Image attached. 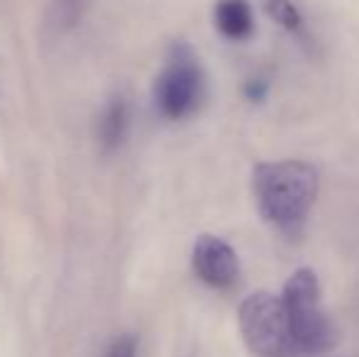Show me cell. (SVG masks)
I'll return each instance as SVG.
<instances>
[{
    "mask_svg": "<svg viewBox=\"0 0 359 357\" xmlns=\"http://www.w3.org/2000/svg\"><path fill=\"white\" fill-rule=\"evenodd\" d=\"M279 299L284 304L298 357L325 355L335 348L337 328L320 309V284L316 271L311 267L296 269Z\"/></svg>",
    "mask_w": 359,
    "mask_h": 357,
    "instance_id": "cell-2",
    "label": "cell"
},
{
    "mask_svg": "<svg viewBox=\"0 0 359 357\" xmlns=\"http://www.w3.org/2000/svg\"><path fill=\"white\" fill-rule=\"evenodd\" d=\"M347 357H359V355H347Z\"/></svg>",
    "mask_w": 359,
    "mask_h": 357,
    "instance_id": "cell-12",
    "label": "cell"
},
{
    "mask_svg": "<svg viewBox=\"0 0 359 357\" xmlns=\"http://www.w3.org/2000/svg\"><path fill=\"white\" fill-rule=\"evenodd\" d=\"M205 95V74L194 49L176 42L154 83L156 110L166 120H184L198 110Z\"/></svg>",
    "mask_w": 359,
    "mask_h": 357,
    "instance_id": "cell-4",
    "label": "cell"
},
{
    "mask_svg": "<svg viewBox=\"0 0 359 357\" xmlns=\"http://www.w3.org/2000/svg\"><path fill=\"white\" fill-rule=\"evenodd\" d=\"M266 90H269V81H266V79H250V81L245 83V95L250 100H255V103H259V100L264 98Z\"/></svg>",
    "mask_w": 359,
    "mask_h": 357,
    "instance_id": "cell-11",
    "label": "cell"
},
{
    "mask_svg": "<svg viewBox=\"0 0 359 357\" xmlns=\"http://www.w3.org/2000/svg\"><path fill=\"white\" fill-rule=\"evenodd\" d=\"M88 0H57L54 3V22L62 29H69L83 18Z\"/></svg>",
    "mask_w": 359,
    "mask_h": 357,
    "instance_id": "cell-9",
    "label": "cell"
},
{
    "mask_svg": "<svg viewBox=\"0 0 359 357\" xmlns=\"http://www.w3.org/2000/svg\"><path fill=\"white\" fill-rule=\"evenodd\" d=\"M128 125H130V110L128 103L123 98H113L105 105L103 115H100L98 123V140L100 147L105 152H113L123 144L125 135H128Z\"/></svg>",
    "mask_w": 359,
    "mask_h": 357,
    "instance_id": "cell-7",
    "label": "cell"
},
{
    "mask_svg": "<svg viewBox=\"0 0 359 357\" xmlns=\"http://www.w3.org/2000/svg\"><path fill=\"white\" fill-rule=\"evenodd\" d=\"M213 20L217 32L232 42H242L255 32V13L250 0H217Z\"/></svg>",
    "mask_w": 359,
    "mask_h": 357,
    "instance_id": "cell-6",
    "label": "cell"
},
{
    "mask_svg": "<svg viewBox=\"0 0 359 357\" xmlns=\"http://www.w3.org/2000/svg\"><path fill=\"white\" fill-rule=\"evenodd\" d=\"M194 271L210 289H232L240 279V257L230 243L205 233L194 245Z\"/></svg>",
    "mask_w": 359,
    "mask_h": 357,
    "instance_id": "cell-5",
    "label": "cell"
},
{
    "mask_svg": "<svg viewBox=\"0 0 359 357\" xmlns=\"http://www.w3.org/2000/svg\"><path fill=\"white\" fill-rule=\"evenodd\" d=\"M318 189V169L301 159L259 162L252 172V191L262 218L288 238L301 235L316 206Z\"/></svg>",
    "mask_w": 359,
    "mask_h": 357,
    "instance_id": "cell-1",
    "label": "cell"
},
{
    "mask_svg": "<svg viewBox=\"0 0 359 357\" xmlns=\"http://www.w3.org/2000/svg\"><path fill=\"white\" fill-rule=\"evenodd\" d=\"M264 8L279 27L288 29V32H301L303 29V18L291 0H264Z\"/></svg>",
    "mask_w": 359,
    "mask_h": 357,
    "instance_id": "cell-8",
    "label": "cell"
},
{
    "mask_svg": "<svg viewBox=\"0 0 359 357\" xmlns=\"http://www.w3.org/2000/svg\"><path fill=\"white\" fill-rule=\"evenodd\" d=\"M237 323L245 345L257 357H298L284 304L271 291H255L240 304Z\"/></svg>",
    "mask_w": 359,
    "mask_h": 357,
    "instance_id": "cell-3",
    "label": "cell"
},
{
    "mask_svg": "<svg viewBox=\"0 0 359 357\" xmlns=\"http://www.w3.org/2000/svg\"><path fill=\"white\" fill-rule=\"evenodd\" d=\"M105 357H137V338L135 335H120V338H115Z\"/></svg>",
    "mask_w": 359,
    "mask_h": 357,
    "instance_id": "cell-10",
    "label": "cell"
}]
</instances>
